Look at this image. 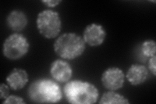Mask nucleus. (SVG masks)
<instances>
[{
	"mask_svg": "<svg viewBox=\"0 0 156 104\" xmlns=\"http://www.w3.org/2000/svg\"><path fill=\"white\" fill-rule=\"evenodd\" d=\"M30 100L38 103H57L62 99V91L56 81L50 79H38L29 87Z\"/></svg>",
	"mask_w": 156,
	"mask_h": 104,
	"instance_id": "f257e3e1",
	"label": "nucleus"
},
{
	"mask_svg": "<svg viewBox=\"0 0 156 104\" xmlns=\"http://www.w3.org/2000/svg\"><path fill=\"white\" fill-rule=\"evenodd\" d=\"M66 100L74 104H92L96 103L99 92L92 83L82 80L68 81L63 88Z\"/></svg>",
	"mask_w": 156,
	"mask_h": 104,
	"instance_id": "f03ea898",
	"label": "nucleus"
},
{
	"mask_svg": "<svg viewBox=\"0 0 156 104\" xmlns=\"http://www.w3.org/2000/svg\"><path fill=\"white\" fill-rule=\"evenodd\" d=\"M85 48L83 38L74 33L61 34L53 44V49L57 55L67 60H73L81 56Z\"/></svg>",
	"mask_w": 156,
	"mask_h": 104,
	"instance_id": "7ed1b4c3",
	"label": "nucleus"
},
{
	"mask_svg": "<svg viewBox=\"0 0 156 104\" xmlns=\"http://www.w3.org/2000/svg\"><path fill=\"white\" fill-rule=\"evenodd\" d=\"M59 14L50 9L39 13L37 18V27L42 36L47 39L57 37L61 30Z\"/></svg>",
	"mask_w": 156,
	"mask_h": 104,
	"instance_id": "20e7f679",
	"label": "nucleus"
},
{
	"mask_svg": "<svg viewBox=\"0 0 156 104\" xmlns=\"http://www.w3.org/2000/svg\"><path fill=\"white\" fill-rule=\"evenodd\" d=\"M30 44L27 38L20 33H13L3 42V53L10 60H18L28 53Z\"/></svg>",
	"mask_w": 156,
	"mask_h": 104,
	"instance_id": "39448f33",
	"label": "nucleus"
},
{
	"mask_svg": "<svg viewBox=\"0 0 156 104\" xmlns=\"http://www.w3.org/2000/svg\"><path fill=\"white\" fill-rule=\"evenodd\" d=\"M125 75L121 69L117 67L107 68L102 74L101 81L103 86L109 91H115L122 88Z\"/></svg>",
	"mask_w": 156,
	"mask_h": 104,
	"instance_id": "423d86ee",
	"label": "nucleus"
},
{
	"mask_svg": "<svg viewBox=\"0 0 156 104\" xmlns=\"http://www.w3.org/2000/svg\"><path fill=\"white\" fill-rule=\"evenodd\" d=\"M106 31L100 24L91 23L85 28L83 40L90 46H98L104 43L106 37Z\"/></svg>",
	"mask_w": 156,
	"mask_h": 104,
	"instance_id": "0eeeda50",
	"label": "nucleus"
},
{
	"mask_svg": "<svg viewBox=\"0 0 156 104\" xmlns=\"http://www.w3.org/2000/svg\"><path fill=\"white\" fill-rule=\"evenodd\" d=\"M50 71L51 77L59 83L68 82L73 74L70 64L61 59H57L51 63Z\"/></svg>",
	"mask_w": 156,
	"mask_h": 104,
	"instance_id": "6e6552de",
	"label": "nucleus"
},
{
	"mask_svg": "<svg viewBox=\"0 0 156 104\" xmlns=\"http://www.w3.org/2000/svg\"><path fill=\"white\" fill-rule=\"evenodd\" d=\"M6 81L12 90H21L29 81L28 74L23 69L14 68L7 76Z\"/></svg>",
	"mask_w": 156,
	"mask_h": 104,
	"instance_id": "1a4fd4ad",
	"label": "nucleus"
},
{
	"mask_svg": "<svg viewBox=\"0 0 156 104\" xmlns=\"http://www.w3.org/2000/svg\"><path fill=\"white\" fill-rule=\"evenodd\" d=\"M148 77V68L141 64H132L129 68L126 75L129 83L133 86H138L144 83Z\"/></svg>",
	"mask_w": 156,
	"mask_h": 104,
	"instance_id": "9d476101",
	"label": "nucleus"
},
{
	"mask_svg": "<svg viewBox=\"0 0 156 104\" xmlns=\"http://www.w3.org/2000/svg\"><path fill=\"white\" fill-rule=\"evenodd\" d=\"M28 19L26 14L20 10L12 11L7 17V26L13 31H23L26 27Z\"/></svg>",
	"mask_w": 156,
	"mask_h": 104,
	"instance_id": "9b49d317",
	"label": "nucleus"
},
{
	"mask_svg": "<svg viewBox=\"0 0 156 104\" xmlns=\"http://www.w3.org/2000/svg\"><path fill=\"white\" fill-rule=\"evenodd\" d=\"M99 103L109 104V103H122V104H128L129 102L128 98L124 96L116 93L113 91H110L105 92L100 99Z\"/></svg>",
	"mask_w": 156,
	"mask_h": 104,
	"instance_id": "f8f14e48",
	"label": "nucleus"
},
{
	"mask_svg": "<svg viewBox=\"0 0 156 104\" xmlns=\"http://www.w3.org/2000/svg\"><path fill=\"white\" fill-rule=\"evenodd\" d=\"M141 52L143 56L150 58L154 56L156 53V44L154 40H147L145 41L141 44L140 48Z\"/></svg>",
	"mask_w": 156,
	"mask_h": 104,
	"instance_id": "ddd939ff",
	"label": "nucleus"
},
{
	"mask_svg": "<svg viewBox=\"0 0 156 104\" xmlns=\"http://www.w3.org/2000/svg\"><path fill=\"white\" fill-rule=\"evenodd\" d=\"M4 104L7 103H19V104H24L26 102H24L23 99L21 97L15 96V95H11L9 96L3 102Z\"/></svg>",
	"mask_w": 156,
	"mask_h": 104,
	"instance_id": "4468645a",
	"label": "nucleus"
},
{
	"mask_svg": "<svg viewBox=\"0 0 156 104\" xmlns=\"http://www.w3.org/2000/svg\"><path fill=\"white\" fill-rule=\"evenodd\" d=\"M9 86L6 84H1L0 85V98L2 100H5L9 96Z\"/></svg>",
	"mask_w": 156,
	"mask_h": 104,
	"instance_id": "2eb2a0df",
	"label": "nucleus"
},
{
	"mask_svg": "<svg viewBox=\"0 0 156 104\" xmlns=\"http://www.w3.org/2000/svg\"><path fill=\"white\" fill-rule=\"evenodd\" d=\"M148 68L154 76L156 75V56L149 58L148 61Z\"/></svg>",
	"mask_w": 156,
	"mask_h": 104,
	"instance_id": "dca6fc26",
	"label": "nucleus"
},
{
	"mask_svg": "<svg viewBox=\"0 0 156 104\" xmlns=\"http://www.w3.org/2000/svg\"><path fill=\"white\" fill-rule=\"evenodd\" d=\"M43 3H44L46 6L50 7H55L59 5L61 3L60 0H45V1L42 2Z\"/></svg>",
	"mask_w": 156,
	"mask_h": 104,
	"instance_id": "f3484780",
	"label": "nucleus"
}]
</instances>
